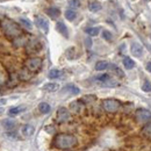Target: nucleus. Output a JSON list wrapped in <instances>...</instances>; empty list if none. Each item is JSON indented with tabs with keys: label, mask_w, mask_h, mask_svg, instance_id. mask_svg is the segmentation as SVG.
Returning <instances> with one entry per match:
<instances>
[{
	"label": "nucleus",
	"mask_w": 151,
	"mask_h": 151,
	"mask_svg": "<svg viewBox=\"0 0 151 151\" xmlns=\"http://www.w3.org/2000/svg\"><path fill=\"white\" fill-rule=\"evenodd\" d=\"M1 29L4 34L6 35V37L11 38V40H14V38L19 37L20 35H22L21 26L18 24L15 21L7 19V18L1 21Z\"/></svg>",
	"instance_id": "1"
},
{
	"label": "nucleus",
	"mask_w": 151,
	"mask_h": 151,
	"mask_svg": "<svg viewBox=\"0 0 151 151\" xmlns=\"http://www.w3.org/2000/svg\"><path fill=\"white\" fill-rule=\"evenodd\" d=\"M77 144H78L77 137L73 135H70V134H59L54 139V145L57 149H60V150L72 149Z\"/></svg>",
	"instance_id": "2"
},
{
	"label": "nucleus",
	"mask_w": 151,
	"mask_h": 151,
	"mask_svg": "<svg viewBox=\"0 0 151 151\" xmlns=\"http://www.w3.org/2000/svg\"><path fill=\"white\" fill-rule=\"evenodd\" d=\"M121 107V104L116 99H105L102 101V108L107 113H116Z\"/></svg>",
	"instance_id": "3"
},
{
	"label": "nucleus",
	"mask_w": 151,
	"mask_h": 151,
	"mask_svg": "<svg viewBox=\"0 0 151 151\" xmlns=\"http://www.w3.org/2000/svg\"><path fill=\"white\" fill-rule=\"evenodd\" d=\"M26 68L30 72H37L42 68V59L40 57H30L26 60Z\"/></svg>",
	"instance_id": "4"
},
{
	"label": "nucleus",
	"mask_w": 151,
	"mask_h": 151,
	"mask_svg": "<svg viewBox=\"0 0 151 151\" xmlns=\"http://www.w3.org/2000/svg\"><path fill=\"white\" fill-rule=\"evenodd\" d=\"M42 43L37 38H33L30 41H27V45H26V50L28 54H37L38 51H41L42 49Z\"/></svg>",
	"instance_id": "5"
},
{
	"label": "nucleus",
	"mask_w": 151,
	"mask_h": 151,
	"mask_svg": "<svg viewBox=\"0 0 151 151\" xmlns=\"http://www.w3.org/2000/svg\"><path fill=\"white\" fill-rule=\"evenodd\" d=\"M135 117L138 123H148L151 121V112H149L148 109H144V108L137 109L135 113Z\"/></svg>",
	"instance_id": "6"
},
{
	"label": "nucleus",
	"mask_w": 151,
	"mask_h": 151,
	"mask_svg": "<svg viewBox=\"0 0 151 151\" xmlns=\"http://www.w3.org/2000/svg\"><path fill=\"white\" fill-rule=\"evenodd\" d=\"M71 115H70V112L68 108L65 107H60L58 111H57V116H56V120L58 123H65L70 120Z\"/></svg>",
	"instance_id": "7"
},
{
	"label": "nucleus",
	"mask_w": 151,
	"mask_h": 151,
	"mask_svg": "<svg viewBox=\"0 0 151 151\" xmlns=\"http://www.w3.org/2000/svg\"><path fill=\"white\" fill-rule=\"evenodd\" d=\"M35 24L37 26L40 30H42V33L48 34V32H49V21L44 17H41V15L35 17Z\"/></svg>",
	"instance_id": "8"
},
{
	"label": "nucleus",
	"mask_w": 151,
	"mask_h": 151,
	"mask_svg": "<svg viewBox=\"0 0 151 151\" xmlns=\"http://www.w3.org/2000/svg\"><path fill=\"white\" fill-rule=\"evenodd\" d=\"M84 108H85V106H84V102H83V101L76 100V101H72V102L70 104V109H71V112H73V113H76V114L81 113Z\"/></svg>",
	"instance_id": "9"
},
{
	"label": "nucleus",
	"mask_w": 151,
	"mask_h": 151,
	"mask_svg": "<svg viewBox=\"0 0 151 151\" xmlns=\"http://www.w3.org/2000/svg\"><path fill=\"white\" fill-rule=\"evenodd\" d=\"M130 51H132V56L135 57H141L143 55V48H142V45L139 43H136V42H134L132 44Z\"/></svg>",
	"instance_id": "10"
},
{
	"label": "nucleus",
	"mask_w": 151,
	"mask_h": 151,
	"mask_svg": "<svg viewBox=\"0 0 151 151\" xmlns=\"http://www.w3.org/2000/svg\"><path fill=\"white\" fill-rule=\"evenodd\" d=\"M63 91H64L65 93H70V94H72V95H77L80 93L79 87H77L73 84H68V85H65V86L63 87Z\"/></svg>",
	"instance_id": "11"
},
{
	"label": "nucleus",
	"mask_w": 151,
	"mask_h": 151,
	"mask_svg": "<svg viewBox=\"0 0 151 151\" xmlns=\"http://www.w3.org/2000/svg\"><path fill=\"white\" fill-rule=\"evenodd\" d=\"M56 30L59 33V34H62L65 38L69 37V30H68V27L64 24V22H57Z\"/></svg>",
	"instance_id": "12"
},
{
	"label": "nucleus",
	"mask_w": 151,
	"mask_h": 151,
	"mask_svg": "<svg viewBox=\"0 0 151 151\" xmlns=\"http://www.w3.org/2000/svg\"><path fill=\"white\" fill-rule=\"evenodd\" d=\"M45 13H47V15H49V18L51 20H56L57 18L60 15V11H59L57 7L47 8V9H45Z\"/></svg>",
	"instance_id": "13"
},
{
	"label": "nucleus",
	"mask_w": 151,
	"mask_h": 151,
	"mask_svg": "<svg viewBox=\"0 0 151 151\" xmlns=\"http://www.w3.org/2000/svg\"><path fill=\"white\" fill-rule=\"evenodd\" d=\"M34 132H35V128H34V126H32V124H24V126L22 127V135L26 136V137L33 136Z\"/></svg>",
	"instance_id": "14"
},
{
	"label": "nucleus",
	"mask_w": 151,
	"mask_h": 151,
	"mask_svg": "<svg viewBox=\"0 0 151 151\" xmlns=\"http://www.w3.org/2000/svg\"><path fill=\"white\" fill-rule=\"evenodd\" d=\"M142 135H143L145 138H148L149 141H151V121L148 122V123L143 127V129H142Z\"/></svg>",
	"instance_id": "15"
},
{
	"label": "nucleus",
	"mask_w": 151,
	"mask_h": 151,
	"mask_svg": "<svg viewBox=\"0 0 151 151\" xmlns=\"http://www.w3.org/2000/svg\"><path fill=\"white\" fill-rule=\"evenodd\" d=\"M58 88H59V85L56 83H48L43 86V90L47 92H56Z\"/></svg>",
	"instance_id": "16"
},
{
	"label": "nucleus",
	"mask_w": 151,
	"mask_h": 151,
	"mask_svg": "<svg viewBox=\"0 0 151 151\" xmlns=\"http://www.w3.org/2000/svg\"><path fill=\"white\" fill-rule=\"evenodd\" d=\"M38 111L42 114H48L51 111V107H50V105L47 104V102H41V104L38 105Z\"/></svg>",
	"instance_id": "17"
},
{
	"label": "nucleus",
	"mask_w": 151,
	"mask_h": 151,
	"mask_svg": "<svg viewBox=\"0 0 151 151\" xmlns=\"http://www.w3.org/2000/svg\"><path fill=\"white\" fill-rule=\"evenodd\" d=\"M123 65H124V68L127 70H132V69L135 68V62L129 57H124L123 58Z\"/></svg>",
	"instance_id": "18"
},
{
	"label": "nucleus",
	"mask_w": 151,
	"mask_h": 151,
	"mask_svg": "<svg viewBox=\"0 0 151 151\" xmlns=\"http://www.w3.org/2000/svg\"><path fill=\"white\" fill-rule=\"evenodd\" d=\"M19 21H20V23L22 24L23 28H26V29H28V30H32V29H33V23L28 19H26V18H20Z\"/></svg>",
	"instance_id": "19"
},
{
	"label": "nucleus",
	"mask_w": 151,
	"mask_h": 151,
	"mask_svg": "<svg viewBox=\"0 0 151 151\" xmlns=\"http://www.w3.org/2000/svg\"><path fill=\"white\" fill-rule=\"evenodd\" d=\"M23 111H24V107H23V106L12 107V108L8 111V115H9V116H15V115H18V114H20L21 112H23Z\"/></svg>",
	"instance_id": "20"
},
{
	"label": "nucleus",
	"mask_w": 151,
	"mask_h": 151,
	"mask_svg": "<svg viewBox=\"0 0 151 151\" xmlns=\"http://www.w3.org/2000/svg\"><path fill=\"white\" fill-rule=\"evenodd\" d=\"M108 66H109V64H108L107 62L100 60V62H98V63L95 64V70H96V71H104V70H106Z\"/></svg>",
	"instance_id": "21"
},
{
	"label": "nucleus",
	"mask_w": 151,
	"mask_h": 151,
	"mask_svg": "<svg viewBox=\"0 0 151 151\" xmlns=\"http://www.w3.org/2000/svg\"><path fill=\"white\" fill-rule=\"evenodd\" d=\"M2 123H4V127H5L6 130H12L15 127V122L13 120H11V119H6Z\"/></svg>",
	"instance_id": "22"
},
{
	"label": "nucleus",
	"mask_w": 151,
	"mask_h": 151,
	"mask_svg": "<svg viewBox=\"0 0 151 151\" xmlns=\"http://www.w3.org/2000/svg\"><path fill=\"white\" fill-rule=\"evenodd\" d=\"M88 9L91 12H98V11L101 9V4L98 2V1H92V2L88 4Z\"/></svg>",
	"instance_id": "23"
},
{
	"label": "nucleus",
	"mask_w": 151,
	"mask_h": 151,
	"mask_svg": "<svg viewBox=\"0 0 151 151\" xmlns=\"http://www.w3.org/2000/svg\"><path fill=\"white\" fill-rule=\"evenodd\" d=\"M64 15H65L66 20H69V21H73V20L77 18V13H76V11H73V9H68V11H65Z\"/></svg>",
	"instance_id": "24"
},
{
	"label": "nucleus",
	"mask_w": 151,
	"mask_h": 151,
	"mask_svg": "<svg viewBox=\"0 0 151 151\" xmlns=\"http://www.w3.org/2000/svg\"><path fill=\"white\" fill-rule=\"evenodd\" d=\"M60 76H62V71H59V70H57V69L50 70L49 73H48V77H49L50 79H56V78H59Z\"/></svg>",
	"instance_id": "25"
},
{
	"label": "nucleus",
	"mask_w": 151,
	"mask_h": 151,
	"mask_svg": "<svg viewBox=\"0 0 151 151\" xmlns=\"http://www.w3.org/2000/svg\"><path fill=\"white\" fill-rule=\"evenodd\" d=\"M13 43H14L15 47H21V45H24V43H27V40L24 37H22V35H20L19 37L13 40Z\"/></svg>",
	"instance_id": "26"
},
{
	"label": "nucleus",
	"mask_w": 151,
	"mask_h": 151,
	"mask_svg": "<svg viewBox=\"0 0 151 151\" xmlns=\"http://www.w3.org/2000/svg\"><path fill=\"white\" fill-rule=\"evenodd\" d=\"M102 85H104V86H108V87H115V86H119L120 83H119L117 80H114L112 78H109L108 80H106L105 83H102Z\"/></svg>",
	"instance_id": "27"
},
{
	"label": "nucleus",
	"mask_w": 151,
	"mask_h": 151,
	"mask_svg": "<svg viewBox=\"0 0 151 151\" xmlns=\"http://www.w3.org/2000/svg\"><path fill=\"white\" fill-rule=\"evenodd\" d=\"M85 32H86L90 36H96V35L100 33V28H98V27H91V28H87Z\"/></svg>",
	"instance_id": "28"
},
{
	"label": "nucleus",
	"mask_w": 151,
	"mask_h": 151,
	"mask_svg": "<svg viewBox=\"0 0 151 151\" xmlns=\"http://www.w3.org/2000/svg\"><path fill=\"white\" fill-rule=\"evenodd\" d=\"M142 90L144 92H151V81L150 80H145L142 85Z\"/></svg>",
	"instance_id": "29"
},
{
	"label": "nucleus",
	"mask_w": 151,
	"mask_h": 151,
	"mask_svg": "<svg viewBox=\"0 0 151 151\" xmlns=\"http://www.w3.org/2000/svg\"><path fill=\"white\" fill-rule=\"evenodd\" d=\"M108 68H111V69H113V70H114V72H115L116 75H119V76H120V77H123V76H124V75H123V72H122V70H121V69H119V68H117L116 65H113V64H112V65H109Z\"/></svg>",
	"instance_id": "30"
},
{
	"label": "nucleus",
	"mask_w": 151,
	"mask_h": 151,
	"mask_svg": "<svg viewBox=\"0 0 151 151\" xmlns=\"http://www.w3.org/2000/svg\"><path fill=\"white\" fill-rule=\"evenodd\" d=\"M111 78V76L107 75V73H105V75H101V76H98L96 77V79H98V81H100V83H105L106 80H108Z\"/></svg>",
	"instance_id": "31"
},
{
	"label": "nucleus",
	"mask_w": 151,
	"mask_h": 151,
	"mask_svg": "<svg viewBox=\"0 0 151 151\" xmlns=\"http://www.w3.org/2000/svg\"><path fill=\"white\" fill-rule=\"evenodd\" d=\"M69 5L72 8H79L80 7V1L79 0H69Z\"/></svg>",
	"instance_id": "32"
},
{
	"label": "nucleus",
	"mask_w": 151,
	"mask_h": 151,
	"mask_svg": "<svg viewBox=\"0 0 151 151\" xmlns=\"http://www.w3.org/2000/svg\"><path fill=\"white\" fill-rule=\"evenodd\" d=\"M102 37L105 38V40H107V41H111V40H112V34H111V32L105 30V32L102 33Z\"/></svg>",
	"instance_id": "33"
},
{
	"label": "nucleus",
	"mask_w": 151,
	"mask_h": 151,
	"mask_svg": "<svg viewBox=\"0 0 151 151\" xmlns=\"http://www.w3.org/2000/svg\"><path fill=\"white\" fill-rule=\"evenodd\" d=\"M95 100V96H93V95H90V96H88V95H86V96H84V98H83V100H81V101H83V102H87V101H88V102H91V101H94Z\"/></svg>",
	"instance_id": "34"
},
{
	"label": "nucleus",
	"mask_w": 151,
	"mask_h": 151,
	"mask_svg": "<svg viewBox=\"0 0 151 151\" xmlns=\"http://www.w3.org/2000/svg\"><path fill=\"white\" fill-rule=\"evenodd\" d=\"M86 45H87L88 48L92 45V42H91V40H90V38H87V40H86Z\"/></svg>",
	"instance_id": "35"
},
{
	"label": "nucleus",
	"mask_w": 151,
	"mask_h": 151,
	"mask_svg": "<svg viewBox=\"0 0 151 151\" xmlns=\"http://www.w3.org/2000/svg\"><path fill=\"white\" fill-rule=\"evenodd\" d=\"M147 70H148L149 72H151V62H149V63L147 64Z\"/></svg>",
	"instance_id": "36"
},
{
	"label": "nucleus",
	"mask_w": 151,
	"mask_h": 151,
	"mask_svg": "<svg viewBox=\"0 0 151 151\" xmlns=\"http://www.w3.org/2000/svg\"><path fill=\"white\" fill-rule=\"evenodd\" d=\"M5 104H6V100H5V99L0 100V105H5Z\"/></svg>",
	"instance_id": "37"
}]
</instances>
